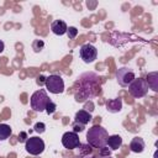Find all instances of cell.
Masks as SVG:
<instances>
[{"mask_svg": "<svg viewBox=\"0 0 158 158\" xmlns=\"http://www.w3.org/2000/svg\"><path fill=\"white\" fill-rule=\"evenodd\" d=\"M4 49H5V44H4V42L0 40V53L4 52Z\"/></svg>", "mask_w": 158, "mask_h": 158, "instance_id": "obj_26", "label": "cell"}, {"mask_svg": "<svg viewBox=\"0 0 158 158\" xmlns=\"http://www.w3.org/2000/svg\"><path fill=\"white\" fill-rule=\"evenodd\" d=\"M100 149V156H110V151H109V148H106V147H101V148H99Z\"/></svg>", "mask_w": 158, "mask_h": 158, "instance_id": "obj_25", "label": "cell"}, {"mask_svg": "<svg viewBox=\"0 0 158 158\" xmlns=\"http://www.w3.org/2000/svg\"><path fill=\"white\" fill-rule=\"evenodd\" d=\"M51 30L54 35L57 36H63L64 33H67V30H68V26L64 21L62 20H54L52 23H51Z\"/></svg>", "mask_w": 158, "mask_h": 158, "instance_id": "obj_10", "label": "cell"}, {"mask_svg": "<svg viewBox=\"0 0 158 158\" xmlns=\"http://www.w3.org/2000/svg\"><path fill=\"white\" fill-rule=\"evenodd\" d=\"M46 88L49 93L52 94H60L64 91V81L62 77L57 74H51L49 77L46 78Z\"/></svg>", "mask_w": 158, "mask_h": 158, "instance_id": "obj_5", "label": "cell"}, {"mask_svg": "<svg viewBox=\"0 0 158 158\" xmlns=\"http://www.w3.org/2000/svg\"><path fill=\"white\" fill-rule=\"evenodd\" d=\"M91 114L89 111H85V110H79L77 114H75V117H74V122H78V123H81V125H86L91 121Z\"/></svg>", "mask_w": 158, "mask_h": 158, "instance_id": "obj_13", "label": "cell"}, {"mask_svg": "<svg viewBox=\"0 0 158 158\" xmlns=\"http://www.w3.org/2000/svg\"><path fill=\"white\" fill-rule=\"evenodd\" d=\"M49 101V98L46 93L44 89H40L37 91H35L31 96L30 104H31V109L37 111V112H42L46 110V106Z\"/></svg>", "mask_w": 158, "mask_h": 158, "instance_id": "obj_3", "label": "cell"}, {"mask_svg": "<svg viewBox=\"0 0 158 158\" xmlns=\"http://www.w3.org/2000/svg\"><path fill=\"white\" fill-rule=\"evenodd\" d=\"M106 110L111 114H116L120 112L122 110V100L120 98H115V99H110L106 101Z\"/></svg>", "mask_w": 158, "mask_h": 158, "instance_id": "obj_11", "label": "cell"}, {"mask_svg": "<svg viewBox=\"0 0 158 158\" xmlns=\"http://www.w3.org/2000/svg\"><path fill=\"white\" fill-rule=\"evenodd\" d=\"M79 54H80V58L83 59L84 63H93L98 57V49L93 44L85 43L80 47Z\"/></svg>", "mask_w": 158, "mask_h": 158, "instance_id": "obj_8", "label": "cell"}, {"mask_svg": "<svg viewBox=\"0 0 158 158\" xmlns=\"http://www.w3.org/2000/svg\"><path fill=\"white\" fill-rule=\"evenodd\" d=\"M116 79H117L118 85L126 88V86H128L130 83L135 79V72H133L131 68L122 67V68L117 69V72H116Z\"/></svg>", "mask_w": 158, "mask_h": 158, "instance_id": "obj_7", "label": "cell"}, {"mask_svg": "<svg viewBox=\"0 0 158 158\" xmlns=\"http://www.w3.org/2000/svg\"><path fill=\"white\" fill-rule=\"evenodd\" d=\"M62 144L67 148V149H74V148H78V146L80 144V139H79V136L78 133L75 132H65L63 136H62Z\"/></svg>", "mask_w": 158, "mask_h": 158, "instance_id": "obj_9", "label": "cell"}, {"mask_svg": "<svg viewBox=\"0 0 158 158\" xmlns=\"http://www.w3.org/2000/svg\"><path fill=\"white\" fill-rule=\"evenodd\" d=\"M44 47V42L42 40H35L33 43H32V49L35 52H41Z\"/></svg>", "mask_w": 158, "mask_h": 158, "instance_id": "obj_18", "label": "cell"}, {"mask_svg": "<svg viewBox=\"0 0 158 158\" xmlns=\"http://www.w3.org/2000/svg\"><path fill=\"white\" fill-rule=\"evenodd\" d=\"M67 35H68L69 40L75 38V37H77V35H78V30H77V27H74V26L68 27V30H67Z\"/></svg>", "mask_w": 158, "mask_h": 158, "instance_id": "obj_19", "label": "cell"}, {"mask_svg": "<svg viewBox=\"0 0 158 158\" xmlns=\"http://www.w3.org/2000/svg\"><path fill=\"white\" fill-rule=\"evenodd\" d=\"M84 158H95V157H93V156H91V157H89V156H86V157H84Z\"/></svg>", "mask_w": 158, "mask_h": 158, "instance_id": "obj_27", "label": "cell"}, {"mask_svg": "<svg viewBox=\"0 0 158 158\" xmlns=\"http://www.w3.org/2000/svg\"><path fill=\"white\" fill-rule=\"evenodd\" d=\"M19 141L20 142H22V143H25L26 141H27V138H28V136H27V132H25V131H22V132H20L19 133Z\"/></svg>", "mask_w": 158, "mask_h": 158, "instance_id": "obj_23", "label": "cell"}, {"mask_svg": "<svg viewBox=\"0 0 158 158\" xmlns=\"http://www.w3.org/2000/svg\"><path fill=\"white\" fill-rule=\"evenodd\" d=\"M144 147H146L144 141H143V138H141V137H135V138H132V141L130 142V149H131V152H133V153H142V152L144 151Z\"/></svg>", "mask_w": 158, "mask_h": 158, "instance_id": "obj_12", "label": "cell"}, {"mask_svg": "<svg viewBox=\"0 0 158 158\" xmlns=\"http://www.w3.org/2000/svg\"><path fill=\"white\" fill-rule=\"evenodd\" d=\"M78 148H79V154L80 156H84V157H86V156H89L91 152H93V147L89 144V143H80L79 146H78Z\"/></svg>", "mask_w": 158, "mask_h": 158, "instance_id": "obj_17", "label": "cell"}, {"mask_svg": "<svg viewBox=\"0 0 158 158\" xmlns=\"http://www.w3.org/2000/svg\"><path fill=\"white\" fill-rule=\"evenodd\" d=\"M26 151L32 156H38L44 151V142L40 137H28L25 142Z\"/></svg>", "mask_w": 158, "mask_h": 158, "instance_id": "obj_6", "label": "cell"}, {"mask_svg": "<svg viewBox=\"0 0 158 158\" xmlns=\"http://www.w3.org/2000/svg\"><path fill=\"white\" fill-rule=\"evenodd\" d=\"M128 93L136 99L143 98L148 93V85L146 80L142 78H137V79L135 78L128 85Z\"/></svg>", "mask_w": 158, "mask_h": 158, "instance_id": "obj_4", "label": "cell"}, {"mask_svg": "<svg viewBox=\"0 0 158 158\" xmlns=\"http://www.w3.org/2000/svg\"><path fill=\"white\" fill-rule=\"evenodd\" d=\"M36 83H37V85H40V86H41V85H43V84H46V77H44V75H42V74H41V75H38V77H37V79H36Z\"/></svg>", "mask_w": 158, "mask_h": 158, "instance_id": "obj_24", "label": "cell"}, {"mask_svg": "<svg viewBox=\"0 0 158 158\" xmlns=\"http://www.w3.org/2000/svg\"><path fill=\"white\" fill-rule=\"evenodd\" d=\"M109 133L107 131L100 126V125H94L93 127L89 128L86 132V142L93 147V148H101L106 146Z\"/></svg>", "mask_w": 158, "mask_h": 158, "instance_id": "obj_2", "label": "cell"}, {"mask_svg": "<svg viewBox=\"0 0 158 158\" xmlns=\"http://www.w3.org/2000/svg\"><path fill=\"white\" fill-rule=\"evenodd\" d=\"M144 80L148 85V89H152L153 91H158V73L157 72L148 73Z\"/></svg>", "mask_w": 158, "mask_h": 158, "instance_id": "obj_14", "label": "cell"}, {"mask_svg": "<svg viewBox=\"0 0 158 158\" xmlns=\"http://www.w3.org/2000/svg\"><path fill=\"white\" fill-rule=\"evenodd\" d=\"M74 96L77 101H84L93 96H95L100 91L99 77L95 73H85L81 74L74 86Z\"/></svg>", "mask_w": 158, "mask_h": 158, "instance_id": "obj_1", "label": "cell"}, {"mask_svg": "<svg viewBox=\"0 0 158 158\" xmlns=\"http://www.w3.org/2000/svg\"><path fill=\"white\" fill-rule=\"evenodd\" d=\"M106 158H111V157H110V156H109V157H106Z\"/></svg>", "mask_w": 158, "mask_h": 158, "instance_id": "obj_28", "label": "cell"}, {"mask_svg": "<svg viewBox=\"0 0 158 158\" xmlns=\"http://www.w3.org/2000/svg\"><path fill=\"white\" fill-rule=\"evenodd\" d=\"M106 144H107L112 151L118 149V148L121 147V144H122V138H121V136H118V135L109 136V137H107V141H106Z\"/></svg>", "mask_w": 158, "mask_h": 158, "instance_id": "obj_15", "label": "cell"}, {"mask_svg": "<svg viewBox=\"0 0 158 158\" xmlns=\"http://www.w3.org/2000/svg\"><path fill=\"white\" fill-rule=\"evenodd\" d=\"M12 133V130L9 125L6 123H0V141L7 139Z\"/></svg>", "mask_w": 158, "mask_h": 158, "instance_id": "obj_16", "label": "cell"}, {"mask_svg": "<svg viewBox=\"0 0 158 158\" xmlns=\"http://www.w3.org/2000/svg\"><path fill=\"white\" fill-rule=\"evenodd\" d=\"M56 109H57V105H56L53 101L49 100L48 104H47V106H46V110H44V111H46L48 115H51V114H53V112L56 111Z\"/></svg>", "mask_w": 158, "mask_h": 158, "instance_id": "obj_20", "label": "cell"}, {"mask_svg": "<svg viewBox=\"0 0 158 158\" xmlns=\"http://www.w3.org/2000/svg\"><path fill=\"white\" fill-rule=\"evenodd\" d=\"M83 131H84V125L78 123V122H74L73 123V132L78 133V132H83Z\"/></svg>", "mask_w": 158, "mask_h": 158, "instance_id": "obj_22", "label": "cell"}, {"mask_svg": "<svg viewBox=\"0 0 158 158\" xmlns=\"http://www.w3.org/2000/svg\"><path fill=\"white\" fill-rule=\"evenodd\" d=\"M33 128H35V131H36L37 133H43V132L46 131V125H44L43 122H37Z\"/></svg>", "mask_w": 158, "mask_h": 158, "instance_id": "obj_21", "label": "cell"}]
</instances>
